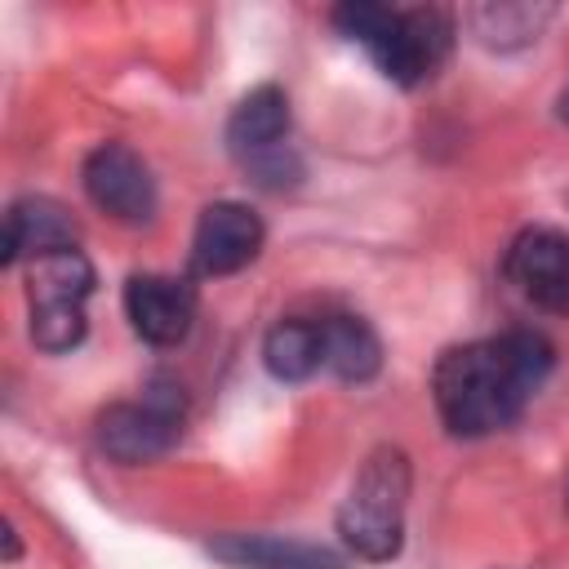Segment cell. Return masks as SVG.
I'll return each instance as SVG.
<instances>
[{"label": "cell", "instance_id": "1", "mask_svg": "<svg viewBox=\"0 0 569 569\" xmlns=\"http://www.w3.org/2000/svg\"><path fill=\"white\" fill-rule=\"evenodd\" d=\"M551 342L533 329H507L498 338L449 347L431 369L440 422L453 436H489L516 422L551 373Z\"/></svg>", "mask_w": 569, "mask_h": 569}, {"label": "cell", "instance_id": "2", "mask_svg": "<svg viewBox=\"0 0 569 569\" xmlns=\"http://www.w3.org/2000/svg\"><path fill=\"white\" fill-rule=\"evenodd\" d=\"M333 27L360 40L382 67V76L396 84H422L440 71L453 49V18L436 4L387 9L373 0H347L333 9Z\"/></svg>", "mask_w": 569, "mask_h": 569}, {"label": "cell", "instance_id": "3", "mask_svg": "<svg viewBox=\"0 0 569 569\" xmlns=\"http://www.w3.org/2000/svg\"><path fill=\"white\" fill-rule=\"evenodd\" d=\"M409 480H413L409 453L396 445H378L360 462V471L338 507V533L360 560H391L400 551Z\"/></svg>", "mask_w": 569, "mask_h": 569}, {"label": "cell", "instance_id": "4", "mask_svg": "<svg viewBox=\"0 0 569 569\" xmlns=\"http://www.w3.org/2000/svg\"><path fill=\"white\" fill-rule=\"evenodd\" d=\"M93 267L80 249H58L27 262V329L40 351H71L84 338V302Z\"/></svg>", "mask_w": 569, "mask_h": 569}, {"label": "cell", "instance_id": "5", "mask_svg": "<svg viewBox=\"0 0 569 569\" xmlns=\"http://www.w3.org/2000/svg\"><path fill=\"white\" fill-rule=\"evenodd\" d=\"M231 156L253 173V182L284 191L302 178V160L289 147V98L276 84L249 89L227 120Z\"/></svg>", "mask_w": 569, "mask_h": 569}, {"label": "cell", "instance_id": "6", "mask_svg": "<svg viewBox=\"0 0 569 569\" xmlns=\"http://www.w3.org/2000/svg\"><path fill=\"white\" fill-rule=\"evenodd\" d=\"M182 413H187L182 387L169 378H151L138 400H120L98 413V445L107 458H116L124 467L151 462L178 445Z\"/></svg>", "mask_w": 569, "mask_h": 569}, {"label": "cell", "instance_id": "7", "mask_svg": "<svg viewBox=\"0 0 569 569\" xmlns=\"http://www.w3.org/2000/svg\"><path fill=\"white\" fill-rule=\"evenodd\" d=\"M502 276L525 302L547 316H569V236L556 227H529L511 240Z\"/></svg>", "mask_w": 569, "mask_h": 569}, {"label": "cell", "instance_id": "8", "mask_svg": "<svg viewBox=\"0 0 569 569\" xmlns=\"http://www.w3.org/2000/svg\"><path fill=\"white\" fill-rule=\"evenodd\" d=\"M80 182L89 191V200L111 213L116 222H151L156 213V182H151V169L147 160L124 147V142H102L84 156V169H80Z\"/></svg>", "mask_w": 569, "mask_h": 569}, {"label": "cell", "instance_id": "9", "mask_svg": "<svg viewBox=\"0 0 569 569\" xmlns=\"http://www.w3.org/2000/svg\"><path fill=\"white\" fill-rule=\"evenodd\" d=\"M262 218L240 200H218L200 209L196 236H191V271L196 276H231L249 267L262 249Z\"/></svg>", "mask_w": 569, "mask_h": 569}, {"label": "cell", "instance_id": "10", "mask_svg": "<svg viewBox=\"0 0 569 569\" xmlns=\"http://www.w3.org/2000/svg\"><path fill=\"white\" fill-rule=\"evenodd\" d=\"M124 311L138 338L156 342V347H173L191 333L196 320V289L178 276H129L124 284Z\"/></svg>", "mask_w": 569, "mask_h": 569}, {"label": "cell", "instance_id": "11", "mask_svg": "<svg viewBox=\"0 0 569 569\" xmlns=\"http://www.w3.org/2000/svg\"><path fill=\"white\" fill-rule=\"evenodd\" d=\"M58 249H76V218L49 200V196H22L4 213V240H0V262L13 267L18 258H44Z\"/></svg>", "mask_w": 569, "mask_h": 569}, {"label": "cell", "instance_id": "12", "mask_svg": "<svg viewBox=\"0 0 569 569\" xmlns=\"http://www.w3.org/2000/svg\"><path fill=\"white\" fill-rule=\"evenodd\" d=\"M209 556L231 569H347L338 551L280 533H222L209 542Z\"/></svg>", "mask_w": 569, "mask_h": 569}, {"label": "cell", "instance_id": "13", "mask_svg": "<svg viewBox=\"0 0 569 569\" xmlns=\"http://www.w3.org/2000/svg\"><path fill=\"white\" fill-rule=\"evenodd\" d=\"M556 18V4L547 0H489L467 9V27L485 49H520L542 36V27Z\"/></svg>", "mask_w": 569, "mask_h": 569}, {"label": "cell", "instance_id": "14", "mask_svg": "<svg viewBox=\"0 0 569 569\" xmlns=\"http://www.w3.org/2000/svg\"><path fill=\"white\" fill-rule=\"evenodd\" d=\"M320 351L325 369L342 382H369L382 365V342L360 316H329L320 320Z\"/></svg>", "mask_w": 569, "mask_h": 569}, {"label": "cell", "instance_id": "15", "mask_svg": "<svg viewBox=\"0 0 569 569\" xmlns=\"http://www.w3.org/2000/svg\"><path fill=\"white\" fill-rule=\"evenodd\" d=\"M262 360L280 382H302L325 365L316 320H280L262 338Z\"/></svg>", "mask_w": 569, "mask_h": 569}, {"label": "cell", "instance_id": "16", "mask_svg": "<svg viewBox=\"0 0 569 569\" xmlns=\"http://www.w3.org/2000/svg\"><path fill=\"white\" fill-rule=\"evenodd\" d=\"M556 111H560V120H569V89L560 93V102H556Z\"/></svg>", "mask_w": 569, "mask_h": 569}, {"label": "cell", "instance_id": "17", "mask_svg": "<svg viewBox=\"0 0 569 569\" xmlns=\"http://www.w3.org/2000/svg\"><path fill=\"white\" fill-rule=\"evenodd\" d=\"M565 502H569V489H565Z\"/></svg>", "mask_w": 569, "mask_h": 569}]
</instances>
